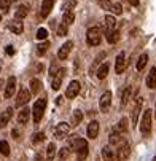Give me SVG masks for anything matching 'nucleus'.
<instances>
[{
  "instance_id": "nucleus-44",
  "label": "nucleus",
  "mask_w": 156,
  "mask_h": 161,
  "mask_svg": "<svg viewBox=\"0 0 156 161\" xmlns=\"http://www.w3.org/2000/svg\"><path fill=\"white\" fill-rule=\"evenodd\" d=\"M104 58H105V53H99V56H97L96 61H94V65H97V64L100 62V59H104ZM94 65H93V67H94ZM93 67H91V69H93ZM91 69H89V70H91Z\"/></svg>"
},
{
  "instance_id": "nucleus-31",
  "label": "nucleus",
  "mask_w": 156,
  "mask_h": 161,
  "mask_svg": "<svg viewBox=\"0 0 156 161\" xmlns=\"http://www.w3.org/2000/svg\"><path fill=\"white\" fill-rule=\"evenodd\" d=\"M126 131H127V118H121L120 123H118V126H116V132L123 134Z\"/></svg>"
},
{
  "instance_id": "nucleus-14",
  "label": "nucleus",
  "mask_w": 156,
  "mask_h": 161,
  "mask_svg": "<svg viewBox=\"0 0 156 161\" xmlns=\"http://www.w3.org/2000/svg\"><path fill=\"white\" fill-rule=\"evenodd\" d=\"M86 132H88V137H89V139H96V137L99 136V123H97L96 120H93L91 123L88 125Z\"/></svg>"
},
{
  "instance_id": "nucleus-21",
  "label": "nucleus",
  "mask_w": 156,
  "mask_h": 161,
  "mask_svg": "<svg viewBox=\"0 0 156 161\" xmlns=\"http://www.w3.org/2000/svg\"><path fill=\"white\" fill-rule=\"evenodd\" d=\"M124 141V137H121V134L120 132H116V131H113L110 134V137H108V142H110V145H120L121 142Z\"/></svg>"
},
{
  "instance_id": "nucleus-33",
  "label": "nucleus",
  "mask_w": 156,
  "mask_h": 161,
  "mask_svg": "<svg viewBox=\"0 0 156 161\" xmlns=\"http://www.w3.org/2000/svg\"><path fill=\"white\" fill-rule=\"evenodd\" d=\"M48 48H50V43H48V42H43V43H40L38 47H37V54L43 56L45 53L48 51Z\"/></svg>"
},
{
  "instance_id": "nucleus-6",
  "label": "nucleus",
  "mask_w": 156,
  "mask_h": 161,
  "mask_svg": "<svg viewBox=\"0 0 156 161\" xmlns=\"http://www.w3.org/2000/svg\"><path fill=\"white\" fill-rule=\"evenodd\" d=\"M29 101H30V91H29L27 88H21V89L18 91L14 105H16V107H24Z\"/></svg>"
},
{
  "instance_id": "nucleus-42",
  "label": "nucleus",
  "mask_w": 156,
  "mask_h": 161,
  "mask_svg": "<svg viewBox=\"0 0 156 161\" xmlns=\"http://www.w3.org/2000/svg\"><path fill=\"white\" fill-rule=\"evenodd\" d=\"M67 31H69V27H67L65 24H61V26L57 27V37H64V35L67 34Z\"/></svg>"
},
{
  "instance_id": "nucleus-12",
  "label": "nucleus",
  "mask_w": 156,
  "mask_h": 161,
  "mask_svg": "<svg viewBox=\"0 0 156 161\" xmlns=\"http://www.w3.org/2000/svg\"><path fill=\"white\" fill-rule=\"evenodd\" d=\"M142 104H143V99H142V96H139L137 101H136V105H134V110H132V125H137V121H139V115H140V110H142Z\"/></svg>"
},
{
  "instance_id": "nucleus-45",
  "label": "nucleus",
  "mask_w": 156,
  "mask_h": 161,
  "mask_svg": "<svg viewBox=\"0 0 156 161\" xmlns=\"http://www.w3.org/2000/svg\"><path fill=\"white\" fill-rule=\"evenodd\" d=\"M126 2H127L129 5H132V7H137V5L140 3V0H126Z\"/></svg>"
},
{
  "instance_id": "nucleus-28",
  "label": "nucleus",
  "mask_w": 156,
  "mask_h": 161,
  "mask_svg": "<svg viewBox=\"0 0 156 161\" xmlns=\"http://www.w3.org/2000/svg\"><path fill=\"white\" fill-rule=\"evenodd\" d=\"M105 37L110 43H116L120 40V32L118 31H110V32H105Z\"/></svg>"
},
{
  "instance_id": "nucleus-46",
  "label": "nucleus",
  "mask_w": 156,
  "mask_h": 161,
  "mask_svg": "<svg viewBox=\"0 0 156 161\" xmlns=\"http://www.w3.org/2000/svg\"><path fill=\"white\" fill-rule=\"evenodd\" d=\"M13 53H14L13 47H7V54H13Z\"/></svg>"
},
{
  "instance_id": "nucleus-3",
  "label": "nucleus",
  "mask_w": 156,
  "mask_h": 161,
  "mask_svg": "<svg viewBox=\"0 0 156 161\" xmlns=\"http://www.w3.org/2000/svg\"><path fill=\"white\" fill-rule=\"evenodd\" d=\"M73 150L77 152V159L78 161H83V159H86V156H88V153H89V148H88V142L84 141V139H77V142H75V147H73Z\"/></svg>"
},
{
  "instance_id": "nucleus-2",
  "label": "nucleus",
  "mask_w": 156,
  "mask_h": 161,
  "mask_svg": "<svg viewBox=\"0 0 156 161\" xmlns=\"http://www.w3.org/2000/svg\"><path fill=\"white\" fill-rule=\"evenodd\" d=\"M45 108H46V99H38V101L34 104V108L30 110V113L34 115V121H35V123H40V120L43 118Z\"/></svg>"
},
{
  "instance_id": "nucleus-17",
  "label": "nucleus",
  "mask_w": 156,
  "mask_h": 161,
  "mask_svg": "<svg viewBox=\"0 0 156 161\" xmlns=\"http://www.w3.org/2000/svg\"><path fill=\"white\" fill-rule=\"evenodd\" d=\"M29 118H30V108H27V107L21 108V112L18 113V123L19 125H27Z\"/></svg>"
},
{
  "instance_id": "nucleus-4",
  "label": "nucleus",
  "mask_w": 156,
  "mask_h": 161,
  "mask_svg": "<svg viewBox=\"0 0 156 161\" xmlns=\"http://www.w3.org/2000/svg\"><path fill=\"white\" fill-rule=\"evenodd\" d=\"M151 118H153V113L151 110H145L143 115H142V121H140V132L148 136L151 132Z\"/></svg>"
},
{
  "instance_id": "nucleus-47",
  "label": "nucleus",
  "mask_w": 156,
  "mask_h": 161,
  "mask_svg": "<svg viewBox=\"0 0 156 161\" xmlns=\"http://www.w3.org/2000/svg\"><path fill=\"white\" fill-rule=\"evenodd\" d=\"M154 118H156V107H154Z\"/></svg>"
},
{
  "instance_id": "nucleus-35",
  "label": "nucleus",
  "mask_w": 156,
  "mask_h": 161,
  "mask_svg": "<svg viewBox=\"0 0 156 161\" xmlns=\"http://www.w3.org/2000/svg\"><path fill=\"white\" fill-rule=\"evenodd\" d=\"M0 153L5 155V156L10 155V145H8L7 141H0Z\"/></svg>"
},
{
  "instance_id": "nucleus-26",
  "label": "nucleus",
  "mask_w": 156,
  "mask_h": 161,
  "mask_svg": "<svg viewBox=\"0 0 156 161\" xmlns=\"http://www.w3.org/2000/svg\"><path fill=\"white\" fill-rule=\"evenodd\" d=\"M62 24H65L67 27H69L70 24H73V21H75V14H73V11H69V13H64V16H62Z\"/></svg>"
},
{
  "instance_id": "nucleus-43",
  "label": "nucleus",
  "mask_w": 156,
  "mask_h": 161,
  "mask_svg": "<svg viewBox=\"0 0 156 161\" xmlns=\"http://www.w3.org/2000/svg\"><path fill=\"white\" fill-rule=\"evenodd\" d=\"M11 2H13V0H0V8H2V10H8V7L11 5Z\"/></svg>"
},
{
  "instance_id": "nucleus-34",
  "label": "nucleus",
  "mask_w": 156,
  "mask_h": 161,
  "mask_svg": "<svg viewBox=\"0 0 156 161\" xmlns=\"http://www.w3.org/2000/svg\"><path fill=\"white\" fill-rule=\"evenodd\" d=\"M75 5H77V0H67V2L64 3V13H69V11H72L73 8H75Z\"/></svg>"
},
{
  "instance_id": "nucleus-10",
  "label": "nucleus",
  "mask_w": 156,
  "mask_h": 161,
  "mask_svg": "<svg viewBox=\"0 0 156 161\" xmlns=\"http://www.w3.org/2000/svg\"><path fill=\"white\" fill-rule=\"evenodd\" d=\"M65 75V69H57V72L51 77V88L54 91H57L61 88V83H62V78Z\"/></svg>"
},
{
  "instance_id": "nucleus-8",
  "label": "nucleus",
  "mask_w": 156,
  "mask_h": 161,
  "mask_svg": "<svg viewBox=\"0 0 156 161\" xmlns=\"http://www.w3.org/2000/svg\"><path fill=\"white\" fill-rule=\"evenodd\" d=\"M110 105H111V93H110V91H105V93L100 96V101H99L100 112L107 113L110 110Z\"/></svg>"
},
{
  "instance_id": "nucleus-18",
  "label": "nucleus",
  "mask_w": 156,
  "mask_h": 161,
  "mask_svg": "<svg viewBox=\"0 0 156 161\" xmlns=\"http://www.w3.org/2000/svg\"><path fill=\"white\" fill-rule=\"evenodd\" d=\"M11 117H13V108L8 107L5 112H2V115H0V128H5L8 125V121L11 120Z\"/></svg>"
},
{
  "instance_id": "nucleus-15",
  "label": "nucleus",
  "mask_w": 156,
  "mask_h": 161,
  "mask_svg": "<svg viewBox=\"0 0 156 161\" xmlns=\"http://www.w3.org/2000/svg\"><path fill=\"white\" fill-rule=\"evenodd\" d=\"M14 89H16V78L10 77L8 81H7V86H5V97L7 99H10L14 94Z\"/></svg>"
},
{
  "instance_id": "nucleus-16",
  "label": "nucleus",
  "mask_w": 156,
  "mask_h": 161,
  "mask_svg": "<svg viewBox=\"0 0 156 161\" xmlns=\"http://www.w3.org/2000/svg\"><path fill=\"white\" fill-rule=\"evenodd\" d=\"M124 69H126V56H124V53H120L116 58V62H115V70H116V74H123Z\"/></svg>"
},
{
  "instance_id": "nucleus-20",
  "label": "nucleus",
  "mask_w": 156,
  "mask_h": 161,
  "mask_svg": "<svg viewBox=\"0 0 156 161\" xmlns=\"http://www.w3.org/2000/svg\"><path fill=\"white\" fill-rule=\"evenodd\" d=\"M102 158H104V161H115V152L111 150L110 145H105L102 148Z\"/></svg>"
},
{
  "instance_id": "nucleus-19",
  "label": "nucleus",
  "mask_w": 156,
  "mask_h": 161,
  "mask_svg": "<svg viewBox=\"0 0 156 161\" xmlns=\"http://www.w3.org/2000/svg\"><path fill=\"white\" fill-rule=\"evenodd\" d=\"M8 29L13 32V34H22V31H24V26H22V22L21 21H11V22H8Z\"/></svg>"
},
{
  "instance_id": "nucleus-36",
  "label": "nucleus",
  "mask_w": 156,
  "mask_h": 161,
  "mask_svg": "<svg viewBox=\"0 0 156 161\" xmlns=\"http://www.w3.org/2000/svg\"><path fill=\"white\" fill-rule=\"evenodd\" d=\"M37 40H46V37H48V31L46 29H43V27H40L38 31H37Z\"/></svg>"
},
{
  "instance_id": "nucleus-37",
  "label": "nucleus",
  "mask_w": 156,
  "mask_h": 161,
  "mask_svg": "<svg viewBox=\"0 0 156 161\" xmlns=\"http://www.w3.org/2000/svg\"><path fill=\"white\" fill-rule=\"evenodd\" d=\"M69 155H70V148H69V147H62V148L59 150V156H61V161L67 159V158H69Z\"/></svg>"
},
{
  "instance_id": "nucleus-22",
  "label": "nucleus",
  "mask_w": 156,
  "mask_h": 161,
  "mask_svg": "<svg viewBox=\"0 0 156 161\" xmlns=\"http://www.w3.org/2000/svg\"><path fill=\"white\" fill-rule=\"evenodd\" d=\"M27 13H29V7L27 5H19L18 8H16V13H14V18L19 21V19H24L26 16H27Z\"/></svg>"
},
{
  "instance_id": "nucleus-40",
  "label": "nucleus",
  "mask_w": 156,
  "mask_h": 161,
  "mask_svg": "<svg viewBox=\"0 0 156 161\" xmlns=\"http://www.w3.org/2000/svg\"><path fill=\"white\" fill-rule=\"evenodd\" d=\"M99 5H100L104 10L111 11V2H110V0H99Z\"/></svg>"
},
{
  "instance_id": "nucleus-41",
  "label": "nucleus",
  "mask_w": 156,
  "mask_h": 161,
  "mask_svg": "<svg viewBox=\"0 0 156 161\" xmlns=\"http://www.w3.org/2000/svg\"><path fill=\"white\" fill-rule=\"evenodd\" d=\"M111 13L121 14V13H123V7H121V3H111Z\"/></svg>"
},
{
  "instance_id": "nucleus-29",
  "label": "nucleus",
  "mask_w": 156,
  "mask_h": 161,
  "mask_svg": "<svg viewBox=\"0 0 156 161\" xmlns=\"http://www.w3.org/2000/svg\"><path fill=\"white\" fill-rule=\"evenodd\" d=\"M107 74H108V64L105 62V64H102V65L97 69V78L104 80V78L107 77Z\"/></svg>"
},
{
  "instance_id": "nucleus-39",
  "label": "nucleus",
  "mask_w": 156,
  "mask_h": 161,
  "mask_svg": "<svg viewBox=\"0 0 156 161\" xmlns=\"http://www.w3.org/2000/svg\"><path fill=\"white\" fill-rule=\"evenodd\" d=\"M81 120H83V113H81V110H75V112H73V126H77Z\"/></svg>"
},
{
  "instance_id": "nucleus-32",
  "label": "nucleus",
  "mask_w": 156,
  "mask_h": 161,
  "mask_svg": "<svg viewBox=\"0 0 156 161\" xmlns=\"http://www.w3.org/2000/svg\"><path fill=\"white\" fill-rule=\"evenodd\" d=\"M147 61H148V54L143 53V54L139 58V61H137V70H143V67L147 65Z\"/></svg>"
},
{
  "instance_id": "nucleus-30",
  "label": "nucleus",
  "mask_w": 156,
  "mask_h": 161,
  "mask_svg": "<svg viewBox=\"0 0 156 161\" xmlns=\"http://www.w3.org/2000/svg\"><path fill=\"white\" fill-rule=\"evenodd\" d=\"M54 155H56V145L51 142V144H48V147H46V158H48V161H53Z\"/></svg>"
},
{
  "instance_id": "nucleus-24",
  "label": "nucleus",
  "mask_w": 156,
  "mask_h": 161,
  "mask_svg": "<svg viewBox=\"0 0 156 161\" xmlns=\"http://www.w3.org/2000/svg\"><path fill=\"white\" fill-rule=\"evenodd\" d=\"M105 31L110 32V31H116V19L113 16H105Z\"/></svg>"
},
{
  "instance_id": "nucleus-7",
  "label": "nucleus",
  "mask_w": 156,
  "mask_h": 161,
  "mask_svg": "<svg viewBox=\"0 0 156 161\" xmlns=\"http://www.w3.org/2000/svg\"><path fill=\"white\" fill-rule=\"evenodd\" d=\"M70 132V125L69 123H59L56 128H54V137H56V139H65V136L67 134H69Z\"/></svg>"
},
{
  "instance_id": "nucleus-25",
  "label": "nucleus",
  "mask_w": 156,
  "mask_h": 161,
  "mask_svg": "<svg viewBox=\"0 0 156 161\" xmlns=\"http://www.w3.org/2000/svg\"><path fill=\"white\" fill-rule=\"evenodd\" d=\"M40 89H41V81H40L38 78L30 80V93H32V94H38Z\"/></svg>"
},
{
  "instance_id": "nucleus-13",
  "label": "nucleus",
  "mask_w": 156,
  "mask_h": 161,
  "mask_svg": "<svg viewBox=\"0 0 156 161\" xmlns=\"http://www.w3.org/2000/svg\"><path fill=\"white\" fill-rule=\"evenodd\" d=\"M54 2L56 0H43L41 2V10H40V16L41 18H46L51 13V10L54 7Z\"/></svg>"
},
{
  "instance_id": "nucleus-23",
  "label": "nucleus",
  "mask_w": 156,
  "mask_h": 161,
  "mask_svg": "<svg viewBox=\"0 0 156 161\" xmlns=\"http://www.w3.org/2000/svg\"><path fill=\"white\" fill-rule=\"evenodd\" d=\"M154 86H156V67L151 69L150 74H148V77H147V88L153 89Z\"/></svg>"
},
{
  "instance_id": "nucleus-38",
  "label": "nucleus",
  "mask_w": 156,
  "mask_h": 161,
  "mask_svg": "<svg viewBox=\"0 0 156 161\" xmlns=\"http://www.w3.org/2000/svg\"><path fill=\"white\" fill-rule=\"evenodd\" d=\"M45 141V132H37V134H34V137H32V142L34 144H41Z\"/></svg>"
},
{
  "instance_id": "nucleus-9",
  "label": "nucleus",
  "mask_w": 156,
  "mask_h": 161,
  "mask_svg": "<svg viewBox=\"0 0 156 161\" xmlns=\"http://www.w3.org/2000/svg\"><path fill=\"white\" fill-rule=\"evenodd\" d=\"M72 48H73V42H70V40H69V42H65L62 47L59 48V51H57V58H59L61 61H65L67 58H69Z\"/></svg>"
},
{
  "instance_id": "nucleus-5",
  "label": "nucleus",
  "mask_w": 156,
  "mask_h": 161,
  "mask_svg": "<svg viewBox=\"0 0 156 161\" xmlns=\"http://www.w3.org/2000/svg\"><path fill=\"white\" fill-rule=\"evenodd\" d=\"M131 155V147H129V142L124 139L118 147H116V153H115V159L118 161H126Z\"/></svg>"
},
{
  "instance_id": "nucleus-27",
  "label": "nucleus",
  "mask_w": 156,
  "mask_h": 161,
  "mask_svg": "<svg viewBox=\"0 0 156 161\" xmlns=\"http://www.w3.org/2000/svg\"><path fill=\"white\" fill-rule=\"evenodd\" d=\"M131 96H132V89H131V86H127V88L123 91V96H121V105H123V107H124V105H127V102H129Z\"/></svg>"
},
{
  "instance_id": "nucleus-11",
  "label": "nucleus",
  "mask_w": 156,
  "mask_h": 161,
  "mask_svg": "<svg viewBox=\"0 0 156 161\" xmlns=\"http://www.w3.org/2000/svg\"><path fill=\"white\" fill-rule=\"evenodd\" d=\"M80 81H77V80H73V81H70V85L67 86V91H65V96L69 97V99H73V97H77L78 96V93H80Z\"/></svg>"
},
{
  "instance_id": "nucleus-48",
  "label": "nucleus",
  "mask_w": 156,
  "mask_h": 161,
  "mask_svg": "<svg viewBox=\"0 0 156 161\" xmlns=\"http://www.w3.org/2000/svg\"><path fill=\"white\" fill-rule=\"evenodd\" d=\"M0 21H2V14H0Z\"/></svg>"
},
{
  "instance_id": "nucleus-1",
  "label": "nucleus",
  "mask_w": 156,
  "mask_h": 161,
  "mask_svg": "<svg viewBox=\"0 0 156 161\" xmlns=\"http://www.w3.org/2000/svg\"><path fill=\"white\" fill-rule=\"evenodd\" d=\"M102 40V29L100 27H91L86 32V42L89 47H97Z\"/></svg>"
}]
</instances>
